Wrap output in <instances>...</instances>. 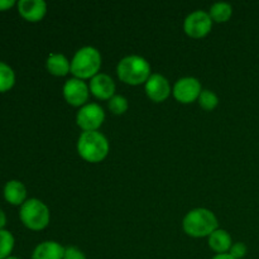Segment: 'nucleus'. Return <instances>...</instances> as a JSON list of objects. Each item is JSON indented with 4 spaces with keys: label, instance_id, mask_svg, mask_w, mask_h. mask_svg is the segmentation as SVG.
<instances>
[{
    "label": "nucleus",
    "instance_id": "1",
    "mask_svg": "<svg viewBox=\"0 0 259 259\" xmlns=\"http://www.w3.org/2000/svg\"><path fill=\"white\" fill-rule=\"evenodd\" d=\"M182 228L190 237H209L218 229V219L214 212L210 210L197 207L187 212L182 222Z\"/></svg>",
    "mask_w": 259,
    "mask_h": 259
},
{
    "label": "nucleus",
    "instance_id": "2",
    "mask_svg": "<svg viewBox=\"0 0 259 259\" xmlns=\"http://www.w3.org/2000/svg\"><path fill=\"white\" fill-rule=\"evenodd\" d=\"M118 77L128 85L146 83L151 77V65L142 56L132 55L124 57L116 67Z\"/></svg>",
    "mask_w": 259,
    "mask_h": 259
},
{
    "label": "nucleus",
    "instance_id": "3",
    "mask_svg": "<svg viewBox=\"0 0 259 259\" xmlns=\"http://www.w3.org/2000/svg\"><path fill=\"white\" fill-rule=\"evenodd\" d=\"M77 152L85 161L98 163L109 153V142L100 132H83L77 141Z\"/></svg>",
    "mask_w": 259,
    "mask_h": 259
},
{
    "label": "nucleus",
    "instance_id": "4",
    "mask_svg": "<svg viewBox=\"0 0 259 259\" xmlns=\"http://www.w3.org/2000/svg\"><path fill=\"white\" fill-rule=\"evenodd\" d=\"M100 67V52L91 46L80 48L71 61V73L80 80L93 78L94 76L98 75Z\"/></svg>",
    "mask_w": 259,
    "mask_h": 259
},
{
    "label": "nucleus",
    "instance_id": "5",
    "mask_svg": "<svg viewBox=\"0 0 259 259\" xmlns=\"http://www.w3.org/2000/svg\"><path fill=\"white\" fill-rule=\"evenodd\" d=\"M20 220L30 230H42L50 223V209L38 199H29L20 206Z\"/></svg>",
    "mask_w": 259,
    "mask_h": 259
},
{
    "label": "nucleus",
    "instance_id": "6",
    "mask_svg": "<svg viewBox=\"0 0 259 259\" xmlns=\"http://www.w3.org/2000/svg\"><path fill=\"white\" fill-rule=\"evenodd\" d=\"M105 120V113L98 104H86L76 115V124L83 132H96Z\"/></svg>",
    "mask_w": 259,
    "mask_h": 259
},
{
    "label": "nucleus",
    "instance_id": "7",
    "mask_svg": "<svg viewBox=\"0 0 259 259\" xmlns=\"http://www.w3.org/2000/svg\"><path fill=\"white\" fill-rule=\"evenodd\" d=\"M212 28V19L209 13L204 10H195L186 17L184 29L189 37L202 38L210 33Z\"/></svg>",
    "mask_w": 259,
    "mask_h": 259
},
{
    "label": "nucleus",
    "instance_id": "8",
    "mask_svg": "<svg viewBox=\"0 0 259 259\" xmlns=\"http://www.w3.org/2000/svg\"><path fill=\"white\" fill-rule=\"evenodd\" d=\"M201 83L195 77H182L176 81L174 86L175 99L182 104H191L199 100L201 94Z\"/></svg>",
    "mask_w": 259,
    "mask_h": 259
},
{
    "label": "nucleus",
    "instance_id": "9",
    "mask_svg": "<svg viewBox=\"0 0 259 259\" xmlns=\"http://www.w3.org/2000/svg\"><path fill=\"white\" fill-rule=\"evenodd\" d=\"M90 95V88L88 83L80 78H70L63 85V98L70 105L72 106H83L89 100Z\"/></svg>",
    "mask_w": 259,
    "mask_h": 259
},
{
    "label": "nucleus",
    "instance_id": "10",
    "mask_svg": "<svg viewBox=\"0 0 259 259\" xmlns=\"http://www.w3.org/2000/svg\"><path fill=\"white\" fill-rule=\"evenodd\" d=\"M146 94L154 103H162L171 94L168 80L159 73H153L146 82Z\"/></svg>",
    "mask_w": 259,
    "mask_h": 259
},
{
    "label": "nucleus",
    "instance_id": "11",
    "mask_svg": "<svg viewBox=\"0 0 259 259\" xmlns=\"http://www.w3.org/2000/svg\"><path fill=\"white\" fill-rule=\"evenodd\" d=\"M90 91L95 98L110 100L115 93V82L106 73H98L90 81Z\"/></svg>",
    "mask_w": 259,
    "mask_h": 259
},
{
    "label": "nucleus",
    "instance_id": "12",
    "mask_svg": "<svg viewBox=\"0 0 259 259\" xmlns=\"http://www.w3.org/2000/svg\"><path fill=\"white\" fill-rule=\"evenodd\" d=\"M18 10L28 22H39L47 13V4L43 0H20Z\"/></svg>",
    "mask_w": 259,
    "mask_h": 259
},
{
    "label": "nucleus",
    "instance_id": "13",
    "mask_svg": "<svg viewBox=\"0 0 259 259\" xmlns=\"http://www.w3.org/2000/svg\"><path fill=\"white\" fill-rule=\"evenodd\" d=\"M66 248L60 243L47 240L35 247L33 250L32 259H63Z\"/></svg>",
    "mask_w": 259,
    "mask_h": 259
},
{
    "label": "nucleus",
    "instance_id": "14",
    "mask_svg": "<svg viewBox=\"0 0 259 259\" xmlns=\"http://www.w3.org/2000/svg\"><path fill=\"white\" fill-rule=\"evenodd\" d=\"M4 197L9 204L20 205L22 206L27 201V189L18 180H12L7 182L4 187Z\"/></svg>",
    "mask_w": 259,
    "mask_h": 259
},
{
    "label": "nucleus",
    "instance_id": "15",
    "mask_svg": "<svg viewBox=\"0 0 259 259\" xmlns=\"http://www.w3.org/2000/svg\"><path fill=\"white\" fill-rule=\"evenodd\" d=\"M209 247L214 250L217 254H223V253H229L230 248H232V237L229 233L224 229H217L212 234H210Z\"/></svg>",
    "mask_w": 259,
    "mask_h": 259
},
{
    "label": "nucleus",
    "instance_id": "16",
    "mask_svg": "<svg viewBox=\"0 0 259 259\" xmlns=\"http://www.w3.org/2000/svg\"><path fill=\"white\" fill-rule=\"evenodd\" d=\"M46 66H47L48 72L53 76H66L68 72H71V62L66 56L61 55V53L50 55Z\"/></svg>",
    "mask_w": 259,
    "mask_h": 259
},
{
    "label": "nucleus",
    "instance_id": "17",
    "mask_svg": "<svg viewBox=\"0 0 259 259\" xmlns=\"http://www.w3.org/2000/svg\"><path fill=\"white\" fill-rule=\"evenodd\" d=\"M210 17H211L212 22L217 23H224L230 19L233 14L232 5L228 3H215L209 12Z\"/></svg>",
    "mask_w": 259,
    "mask_h": 259
},
{
    "label": "nucleus",
    "instance_id": "18",
    "mask_svg": "<svg viewBox=\"0 0 259 259\" xmlns=\"http://www.w3.org/2000/svg\"><path fill=\"white\" fill-rule=\"evenodd\" d=\"M15 83V73L7 63L0 61V93L10 90Z\"/></svg>",
    "mask_w": 259,
    "mask_h": 259
},
{
    "label": "nucleus",
    "instance_id": "19",
    "mask_svg": "<svg viewBox=\"0 0 259 259\" xmlns=\"http://www.w3.org/2000/svg\"><path fill=\"white\" fill-rule=\"evenodd\" d=\"M13 248H14V237L8 230H0V259L10 257Z\"/></svg>",
    "mask_w": 259,
    "mask_h": 259
},
{
    "label": "nucleus",
    "instance_id": "20",
    "mask_svg": "<svg viewBox=\"0 0 259 259\" xmlns=\"http://www.w3.org/2000/svg\"><path fill=\"white\" fill-rule=\"evenodd\" d=\"M199 104L204 110L211 111L214 110L218 106V104H219V98H218V95L214 91L202 90L201 94H200Z\"/></svg>",
    "mask_w": 259,
    "mask_h": 259
},
{
    "label": "nucleus",
    "instance_id": "21",
    "mask_svg": "<svg viewBox=\"0 0 259 259\" xmlns=\"http://www.w3.org/2000/svg\"><path fill=\"white\" fill-rule=\"evenodd\" d=\"M129 108L128 100H126L124 96L121 95H114L113 98L109 101V109L111 110V113L116 114V115H121V114L125 113Z\"/></svg>",
    "mask_w": 259,
    "mask_h": 259
},
{
    "label": "nucleus",
    "instance_id": "22",
    "mask_svg": "<svg viewBox=\"0 0 259 259\" xmlns=\"http://www.w3.org/2000/svg\"><path fill=\"white\" fill-rule=\"evenodd\" d=\"M247 252H248L247 245L242 242H238L232 245V248H230L229 250V254L234 259H242L247 255Z\"/></svg>",
    "mask_w": 259,
    "mask_h": 259
},
{
    "label": "nucleus",
    "instance_id": "23",
    "mask_svg": "<svg viewBox=\"0 0 259 259\" xmlns=\"http://www.w3.org/2000/svg\"><path fill=\"white\" fill-rule=\"evenodd\" d=\"M63 259H88L85 253L77 247H66Z\"/></svg>",
    "mask_w": 259,
    "mask_h": 259
},
{
    "label": "nucleus",
    "instance_id": "24",
    "mask_svg": "<svg viewBox=\"0 0 259 259\" xmlns=\"http://www.w3.org/2000/svg\"><path fill=\"white\" fill-rule=\"evenodd\" d=\"M15 4L14 0H0V10H7Z\"/></svg>",
    "mask_w": 259,
    "mask_h": 259
},
{
    "label": "nucleus",
    "instance_id": "25",
    "mask_svg": "<svg viewBox=\"0 0 259 259\" xmlns=\"http://www.w3.org/2000/svg\"><path fill=\"white\" fill-rule=\"evenodd\" d=\"M5 224H7V217H5L3 210H0V230H3V228L5 227Z\"/></svg>",
    "mask_w": 259,
    "mask_h": 259
},
{
    "label": "nucleus",
    "instance_id": "26",
    "mask_svg": "<svg viewBox=\"0 0 259 259\" xmlns=\"http://www.w3.org/2000/svg\"><path fill=\"white\" fill-rule=\"evenodd\" d=\"M211 259H234L229 253H223V254H217L214 255Z\"/></svg>",
    "mask_w": 259,
    "mask_h": 259
},
{
    "label": "nucleus",
    "instance_id": "27",
    "mask_svg": "<svg viewBox=\"0 0 259 259\" xmlns=\"http://www.w3.org/2000/svg\"><path fill=\"white\" fill-rule=\"evenodd\" d=\"M7 259H20V258H17V257H9V258H7Z\"/></svg>",
    "mask_w": 259,
    "mask_h": 259
}]
</instances>
